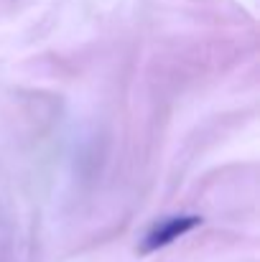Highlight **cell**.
<instances>
[{"mask_svg": "<svg viewBox=\"0 0 260 262\" xmlns=\"http://www.w3.org/2000/svg\"><path fill=\"white\" fill-rule=\"evenodd\" d=\"M199 224H202L199 216H169L166 222H161L158 227H153V229L146 234L141 250H143V252H153V250H158V247H166V245L176 242L178 237H184L186 232L196 229Z\"/></svg>", "mask_w": 260, "mask_h": 262, "instance_id": "cell-1", "label": "cell"}]
</instances>
